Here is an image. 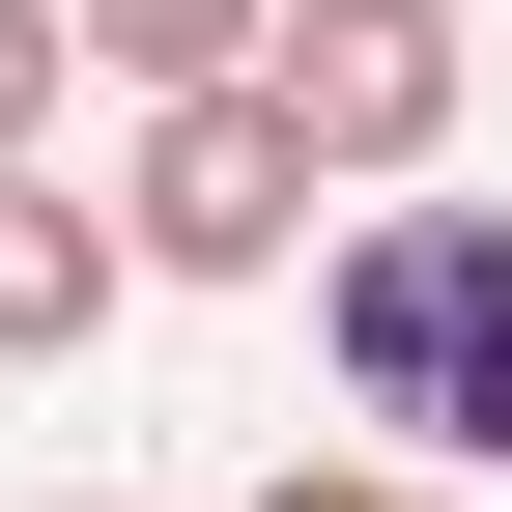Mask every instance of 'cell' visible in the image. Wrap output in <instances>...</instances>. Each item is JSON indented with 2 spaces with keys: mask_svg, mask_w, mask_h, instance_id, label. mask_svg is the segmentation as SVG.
Masks as SVG:
<instances>
[{
  "mask_svg": "<svg viewBox=\"0 0 512 512\" xmlns=\"http://www.w3.org/2000/svg\"><path fill=\"white\" fill-rule=\"evenodd\" d=\"M313 370H342V427L512 484V200H370L313 285Z\"/></svg>",
  "mask_w": 512,
  "mask_h": 512,
  "instance_id": "obj_1",
  "label": "cell"
},
{
  "mask_svg": "<svg viewBox=\"0 0 512 512\" xmlns=\"http://www.w3.org/2000/svg\"><path fill=\"white\" fill-rule=\"evenodd\" d=\"M256 114L313 143V200H399L456 143V0H285L256 29Z\"/></svg>",
  "mask_w": 512,
  "mask_h": 512,
  "instance_id": "obj_2",
  "label": "cell"
},
{
  "mask_svg": "<svg viewBox=\"0 0 512 512\" xmlns=\"http://www.w3.org/2000/svg\"><path fill=\"white\" fill-rule=\"evenodd\" d=\"M256 512H456V484H370V456H285Z\"/></svg>",
  "mask_w": 512,
  "mask_h": 512,
  "instance_id": "obj_7",
  "label": "cell"
},
{
  "mask_svg": "<svg viewBox=\"0 0 512 512\" xmlns=\"http://www.w3.org/2000/svg\"><path fill=\"white\" fill-rule=\"evenodd\" d=\"M114 285H143V256H114V200H86V171H0V370L114 342Z\"/></svg>",
  "mask_w": 512,
  "mask_h": 512,
  "instance_id": "obj_4",
  "label": "cell"
},
{
  "mask_svg": "<svg viewBox=\"0 0 512 512\" xmlns=\"http://www.w3.org/2000/svg\"><path fill=\"white\" fill-rule=\"evenodd\" d=\"M114 256H171V285H285V256H313V143H285L256 86H171L143 171H114Z\"/></svg>",
  "mask_w": 512,
  "mask_h": 512,
  "instance_id": "obj_3",
  "label": "cell"
},
{
  "mask_svg": "<svg viewBox=\"0 0 512 512\" xmlns=\"http://www.w3.org/2000/svg\"><path fill=\"white\" fill-rule=\"evenodd\" d=\"M57 86H86V57H57V0H0V171H57Z\"/></svg>",
  "mask_w": 512,
  "mask_h": 512,
  "instance_id": "obj_6",
  "label": "cell"
},
{
  "mask_svg": "<svg viewBox=\"0 0 512 512\" xmlns=\"http://www.w3.org/2000/svg\"><path fill=\"white\" fill-rule=\"evenodd\" d=\"M256 29H285V0H57V57H114V86H256Z\"/></svg>",
  "mask_w": 512,
  "mask_h": 512,
  "instance_id": "obj_5",
  "label": "cell"
}]
</instances>
